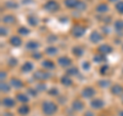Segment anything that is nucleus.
<instances>
[{
    "label": "nucleus",
    "instance_id": "nucleus-1",
    "mask_svg": "<svg viewBox=\"0 0 123 116\" xmlns=\"http://www.w3.org/2000/svg\"><path fill=\"white\" fill-rule=\"evenodd\" d=\"M41 109H42L43 114H45L46 116H51L57 111V106H56V104H55L53 102L46 101V102L42 103Z\"/></svg>",
    "mask_w": 123,
    "mask_h": 116
},
{
    "label": "nucleus",
    "instance_id": "nucleus-2",
    "mask_svg": "<svg viewBox=\"0 0 123 116\" xmlns=\"http://www.w3.org/2000/svg\"><path fill=\"white\" fill-rule=\"evenodd\" d=\"M43 8L48 13H56L60 10V3L56 0H48L43 5Z\"/></svg>",
    "mask_w": 123,
    "mask_h": 116
},
{
    "label": "nucleus",
    "instance_id": "nucleus-3",
    "mask_svg": "<svg viewBox=\"0 0 123 116\" xmlns=\"http://www.w3.org/2000/svg\"><path fill=\"white\" fill-rule=\"evenodd\" d=\"M86 32V28L84 26H81V25H76L72 28L71 30V34L72 36L74 38H80L82 37L84 34Z\"/></svg>",
    "mask_w": 123,
    "mask_h": 116
},
{
    "label": "nucleus",
    "instance_id": "nucleus-4",
    "mask_svg": "<svg viewBox=\"0 0 123 116\" xmlns=\"http://www.w3.org/2000/svg\"><path fill=\"white\" fill-rule=\"evenodd\" d=\"M33 77L35 79L39 80V81H45V80H48L49 78H50L51 75H50V73L46 72L44 70H38V71H36L35 73H34Z\"/></svg>",
    "mask_w": 123,
    "mask_h": 116
},
{
    "label": "nucleus",
    "instance_id": "nucleus-5",
    "mask_svg": "<svg viewBox=\"0 0 123 116\" xmlns=\"http://www.w3.org/2000/svg\"><path fill=\"white\" fill-rule=\"evenodd\" d=\"M72 63H73L72 60L70 59V58L66 57V56L60 57L59 59H57V64H59L61 67H63V68H70Z\"/></svg>",
    "mask_w": 123,
    "mask_h": 116
},
{
    "label": "nucleus",
    "instance_id": "nucleus-6",
    "mask_svg": "<svg viewBox=\"0 0 123 116\" xmlns=\"http://www.w3.org/2000/svg\"><path fill=\"white\" fill-rule=\"evenodd\" d=\"M81 95H82V97L84 99H91L92 97L95 95V90L91 86H86L82 90Z\"/></svg>",
    "mask_w": 123,
    "mask_h": 116
},
{
    "label": "nucleus",
    "instance_id": "nucleus-7",
    "mask_svg": "<svg viewBox=\"0 0 123 116\" xmlns=\"http://www.w3.org/2000/svg\"><path fill=\"white\" fill-rule=\"evenodd\" d=\"M102 40H103V35L99 32H98V31H93L89 35V41L93 44H97Z\"/></svg>",
    "mask_w": 123,
    "mask_h": 116
},
{
    "label": "nucleus",
    "instance_id": "nucleus-8",
    "mask_svg": "<svg viewBox=\"0 0 123 116\" xmlns=\"http://www.w3.org/2000/svg\"><path fill=\"white\" fill-rule=\"evenodd\" d=\"M98 51L99 53H102V55L106 56V55H109V53H111V52H113V47H112L111 45H109V44L104 43V44H102V45L98 46Z\"/></svg>",
    "mask_w": 123,
    "mask_h": 116
},
{
    "label": "nucleus",
    "instance_id": "nucleus-9",
    "mask_svg": "<svg viewBox=\"0 0 123 116\" xmlns=\"http://www.w3.org/2000/svg\"><path fill=\"white\" fill-rule=\"evenodd\" d=\"M109 9H110V7L106 2L98 3V4L97 5V7H95V11L98 13H106L109 11Z\"/></svg>",
    "mask_w": 123,
    "mask_h": 116
},
{
    "label": "nucleus",
    "instance_id": "nucleus-10",
    "mask_svg": "<svg viewBox=\"0 0 123 116\" xmlns=\"http://www.w3.org/2000/svg\"><path fill=\"white\" fill-rule=\"evenodd\" d=\"M40 44L38 43L37 41L35 40H30L27 42L26 44V49H28V51H31V52H37V49L39 48Z\"/></svg>",
    "mask_w": 123,
    "mask_h": 116
},
{
    "label": "nucleus",
    "instance_id": "nucleus-11",
    "mask_svg": "<svg viewBox=\"0 0 123 116\" xmlns=\"http://www.w3.org/2000/svg\"><path fill=\"white\" fill-rule=\"evenodd\" d=\"M8 41H9V44L12 45V46H14V47H18V46H20V45L22 44V42H23L22 38H21L20 36H18V35L11 36V37L9 38Z\"/></svg>",
    "mask_w": 123,
    "mask_h": 116
},
{
    "label": "nucleus",
    "instance_id": "nucleus-12",
    "mask_svg": "<svg viewBox=\"0 0 123 116\" xmlns=\"http://www.w3.org/2000/svg\"><path fill=\"white\" fill-rule=\"evenodd\" d=\"M90 105H91V107L93 108V109L98 110V109H102V108L104 107L105 103H104V101H103L102 99H93L91 101Z\"/></svg>",
    "mask_w": 123,
    "mask_h": 116
},
{
    "label": "nucleus",
    "instance_id": "nucleus-13",
    "mask_svg": "<svg viewBox=\"0 0 123 116\" xmlns=\"http://www.w3.org/2000/svg\"><path fill=\"white\" fill-rule=\"evenodd\" d=\"M111 94L114 96H121L123 94V86L120 84H114L111 87Z\"/></svg>",
    "mask_w": 123,
    "mask_h": 116
},
{
    "label": "nucleus",
    "instance_id": "nucleus-14",
    "mask_svg": "<svg viewBox=\"0 0 123 116\" xmlns=\"http://www.w3.org/2000/svg\"><path fill=\"white\" fill-rule=\"evenodd\" d=\"M2 22L4 23V25H13V24H15L17 20H15L14 15H12V14H6V15H4V17L2 18Z\"/></svg>",
    "mask_w": 123,
    "mask_h": 116
},
{
    "label": "nucleus",
    "instance_id": "nucleus-15",
    "mask_svg": "<svg viewBox=\"0 0 123 116\" xmlns=\"http://www.w3.org/2000/svg\"><path fill=\"white\" fill-rule=\"evenodd\" d=\"M33 67H34L33 63H31V62L27 61V62H25V63L22 65L21 71H22L23 73H29V72H31V71L33 70Z\"/></svg>",
    "mask_w": 123,
    "mask_h": 116
},
{
    "label": "nucleus",
    "instance_id": "nucleus-16",
    "mask_svg": "<svg viewBox=\"0 0 123 116\" xmlns=\"http://www.w3.org/2000/svg\"><path fill=\"white\" fill-rule=\"evenodd\" d=\"M10 85L14 87V88H22L24 86V83L20 78H17V77H12L10 79Z\"/></svg>",
    "mask_w": 123,
    "mask_h": 116
},
{
    "label": "nucleus",
    "instance_id": "nucleus-17",
    "mask_svg": "<svg viewBox=\"0 0 123 116\" xmlns=\"http://www.w3.org/2000/svg\"><path fill=\"white\" fill-rule=\"evenodd\" d=\"M72 108L75 111H81L84 108V103L81 100H75V101L72 103Z\"/></svg>",
    "mask_w": 123,
    "mask_h": 116
},
{
    "label": "nucleus",
    "instance_id": "nucleus-18",
    "mask_svg": "<svg viewBox=\"0 0 123 116\" xmlns=\"http://www.w3.org/2000/svg\"><path fill=\"white\" fill-rule=\"evenodd\" d=\"M80 0H64V4L67 8H76Z\"/></svg>",
    "mask_w": 123,
    "mask_h": 116
},
{
    "label": "nucleus",
    "instance_id": "nucleus-19",
    "mask_svg": "<svg viewBox=\"0 0 123 116\" xmlns=\"http://www.w3.org/2000/svg\"><path fill=\"white\" fill-rule=\"evenodd\" d=\"M42 67H43L45 70H52V69L55 68V64L53 63L51 60H44L42 62Z\"/></svg>",
    "mask_w": 123,
    "mask_h": 116
},
{
    "label": "nucleus",
    "instance_id": "nucleus-20",
    "mask_svg": "<svg viewBox=\"0 0 123 116\" xmlns=\"http://www.w3.org/2000/svg\"><path fill=\"white\" fill-rule=\"evenodd\" d=\"M2 105L5 108H12L15 105V102L11 98H3L2 99Z\"/></svg>",
    "mask_w": 123,
    "mask_h": 116
},
{
    "label": "nucleus",
    "instance_id": "nucleus-21",
    "mask_svg": "<svg viewBox=\"0 0 123 116\" xmlns=\"http://www.w3.org/2000/svg\"><path fill=\"white\" fill-rule=\"evenodd\" d=\"M27 23L31 26V27H36L38 24H39V20L34 17V15H28L27 17Z\"/></svg>",
    "mask_w": 123,
    "mask_h": 116
},
{
    "label": "nucleus",
    "instance_id": "nucleus-22",
    "mask_svg": "<svg viewBox=\"0 0 123 116\" xmlns=\"http://www.w3.org/2000/svg\"><path fill=\"white\" fill-rule=\"evenodd\" d=\"M61 83L63 84V85H65V86H70V85H72L73 81H72L71 77L69 75H64L61 78Z\"/></svg>",
    "mask_w": 123,
    "mask_h": 116
},
{
    "label": "nucleus",
    "instance_id": "nucleus-23",
    "mask_svg": "<svg viewBox=\"0 0 123 116\" xmlns=\"http://www.w3.org/2000/svg\"><path fill=\"white\" fill-rule=\"evenodd\" d=\"M4 6L8 9H15L18 7V3L17 1H14V0H8V1H6L4 3Z\"/></svg>",
    "mask_w": 123,
    "mask_h": 116
},
{
    "label": "nucleus",
    "instance_id": "nucleus-24",
    "mask_svg": "<svg viewBox=\"0 0 123 116\" xmlns=\"http://www.w3.org/2000/svg\"><path fill=\"white\" fill-rule=\"evenodd\" d=\"M72 53L74 55L76 58H80V57H82L83 56V53H84V51L80 47V46H74V47L72 48Z\"/></svg>",
    "mask_w": 123,
    "mask_h": 116
},
{
    "label": "nucleus",
    "instance_id": "nucleus-25",
    "mask_svg": "<svg viewBox=\"0 0 123 116\" xmlns=\"http://www.w3.org/2000/svg\"><path fill=\"white\" fill-rule=\"evenodd\" d=\"M15 99H17L18 101L22 102V103H28L30 101V98L28 96L25 95V94H21V92L17 94V96H15Z\"/></svg>",
    "mask_w": 123,
    "mask_h": 116
},
{
    "label": "nucleus",
    "instance_id": "nucleus-26",
    "mask_svg": "<svg viewBox=\"0 0 123 116\" xmlns=\"http://www.w3.org/2000/svg\"><path fill=\"white\" fill-rule=\"evenodd\" d=\"M57 52H59V51H57V48L55 46H48V47H46V49H45V53L50 57L55 56Z\"/></svg>",
    "mask_w": 123,
    "mask_h": 116
},
{
    "label": "nucleus",
    "instance_id": "nucleus-27",
    "mask_svg": "<svg viewBox=\"0 0 123 116\" xmlns=\"http://www.w3.org/2000/svg\"><path fill=\"white\" fill-rule=\"evenodd\" d=\"M79 74V70H78V68L77 67H70V68H68V70H67V75L69 76H77Z\"/></svg>",
    "mask_w": 123,
    "mask_h": 116
},
{
    "label": "nucleus",
    "instance_id": "nucleus-28",
    "mask_svg": "<svg viewBox=\"0 0 123 116\" xmlns=\"http://www.w3.org/2000/svg\"><path fill=\"white\" fill-rule=\"evenodd\" d=\"M104 61H106V57L102 55V53L98 52L93 56V62H95V63H103Z\"/></svg>",
    "mask_w": 123,
    "mask_h": 116
},
{
    "label": "nucleus",
    "instance_id": "nucleus-29",
    "mask_svg": "<svg viewBox=\"0 0 123 116\" xmlns=\"http://www.w3.org/2000/svg\"><path fill=\"white\" fill-rule=\"evenodd\" d=\"M114 27H115V29H116L117 32H121V31H123V20H117L116 22H115Z\"/></svg>",
    "mask_w": 123,
    "mask_h": 116
},
{
    "label": "nucleus",
    "instance_id": "nucleus-30",
    "mask_svg": "<svg viewBox=\"0 0 123 116\" xmlns=\"http://www.w3.org/2000/svg\"><path fill=\"white\" fill-rule=\"evenodd\" d=\"M18 113H20L21 115H27V114H28L29 112H30V108H29V106L24 105V106H22V107L18 108Z\"/></svg>",
    "mask_w": 123,
    "mask_h": 116
},
{
    "label": "nucleus",
    "instance_id": "nucleus-31",
    "mask_svg": "<svg viewBox=\"0 0 123 116\" xmlns=\"http://www.w3.org/2000/svg\"><path fill=\"white\" fill-rule=\"evenodd\" d=\"M10 83H6L4 81L1 82V85H0V88H1V91L2 92H8L10 90Z\"/></svg>",
    "mask_w": 123,
    "mask_h": 116
},
{
    "label": "nucleus",
    "instance_id": "nucleus-32",
    "mask_svg": "<svg viewBox=\"0 0 123 116\" xmlns=\"http://www.w3.org/2000/svg\"><path fill=\"white\" fill-rule=\"evenodd\" d=\"M18 33L20 34V35H23V36H26L28 35V34H30V30L27 28V27H20V28L18 29Z\"/></svg>",
    "mask_w": 123,
    "mask_h": 116
},
{
    "label": "nucleus",
    "instance_id": "nucleus-33",
    "mask_svg": "<svg viewBox=\"0 0 123 116\" xmlns=\"http://www.w3.org/2000/svg\"><path fill=\"white\" fill-rule=\"evenodd\" d=\"M115 8H116L117 13H120V14H123V1H118L116 3V5H115Z\"/></svg>",
    "mask_w": 123,
    "mask_h": 116
},
{
    "label": "nucleus",
    "instance_id": "nucleus-34",
    "mask_svg": "<svg viewBox=\"0 0 123 116\" xmlns=\"http://www.w3.org/2000/svg\"><path fill=\"white\" fill-rule=\"evenodd\" d=\"M86 7H87V4H86V3L84 2V1H81V0H80L79 3H78V5H77V7H76L75 9L82 11V10H85V9H86Z\"/></svg>",
    "mask_w": 123,
    "mask_h": 116
},
{
    "label": "nucleus",
    "instance_id": "nucleus-35",
    "mask_svg": "<svg viewBox=\"0 0 123 116\" xmlns=\"http://www.w3.org/2000/svg\"><path fill=\"white\" fill-rule=\"evenodd\" d=\"M110 70V67L108 65H103L101 69H99V73H101V75H107L108 72Z\"/></svg>",
    "mask_w": 123,
    "mask_h": 116
},
{
    "label": "nucleus",
    "instance_id": "nucleus-36",
    "mask_svg": "<svg viewBox=\"0 0 123 116\" xmlns=\"http://www.w3.org/2000/svg\"><path fill=\"white\" fill-rule=\"evenodd\" d=\"M98 85L102 86V87H108L111 85V81L110 80H99L98 81Z\"/></svg>",
    "mask_w": 123,
    "mask_h": 116
},
{
    "label": "nucleus",
    "instance_id": "nucleus-37",
    "mask_svg": "<svg viewBox=\"0 0 123 116\" xmlns=\"http://www.w3.org/2000/svg\"><path fill=\"white\" fill-rule=\"evenodd\" d=\"M47 94L49 95V96H51V97H56V96H59V90H57L56 87H52V88H50V90H48V92Z\"/></svg>",
    "mask_w": 123,
    "mask_h": 116
},
{
    "label": "nucleus",
    "instance_id": "nucleus-38",
    "mask_svg": "<svg viewBox=\"0 0 123 116\" xmlns=\"http://www.w3.org/2000/svg\"><path fill=\"white\" fill-rule=\"evenodd\" d=\"M18 64V62L15 58H10V59H8V66L9 67H15Z\"/></svg>",
    "mask_w": 123,
    "mask_h": 116
},
{
    "label": "nucleus",
    "instance_id": "nucleus-39",
    "mask_svg": "<svg viewBox=\"0 0 123 116\" xmlns=\"http://www.w3.org/2000/svg\"><path fill=\"white\" fill-rule=\"evenodd\" d=\"M36 90H37V91H44L46 90L45 83H38L36 85Z\"/></svg>",
    "mask_w": 123,
    "mask_h": 116
},
{
    "label": "nucleus",
    "instance_id": "nucleus-40",
    "mask_svg": "<svg viewBox=\"0 0 123 116\" xmlns=\"http://www.w3.org/2000/svg\"><path fill=\"white\" fill-rule=\"evenodd\" d=\"M82 67H83V70H85V71H88L90 69V63L89 62H83L82 63Z\"/></svg>",
    "mask_w": 123,
    "mask_h": 116
},
{
    "label": "nucleus",
    "instance_id": "nucleus-41",
    "mask_svg": "<svg viewBox=\"0 0 123 116\" xmlns=\"http://www.w3.org/2000/svg\"><path fill=\"white\" fill-rule=\"evenodd\" d=\"M32 58H34L35 60H39V59H41V58H42V53L37 51V52H35L32 55Z\"/></svg>",
    "mask_w": 123,
    "mask_h": 116
},
{
    "label": "nucleus",
    "instance_id": "nucleus-42",
    "mask_svg": "<svg viewBox=\"0 0 123 116\" xmlns=\"http://www.w3.org/2000/svg\"><path fill=\"white\" fill-rule=\"evenodd\" d=\"M37 90H36V88H29V90H28V94H30L31 96H32V97H36L37 96Z\"/></svg>",
    "mask_w": 123,
    "mask_h": 116
},
{
    "label": "nucleus",
    "instance_id": "nucleus-43",
    "mask_svg": "<svg viewBox=\"0 0 123 116\" xmlns=\"http://www.w3.org/2000/svg\"><path fill=\"white\" fill-rule=\"evenodd\" d=\"M57 39V37L56 36H55V35H50V36H48V38H47V41L49 42V43H52L53 41H55Z\"/></svg>",
    "mask_w": 123,
    "mask_h": 116
},
{
    "label": "nucleus",
    "instance_id": "nucleus-44",
    "mask_svg": "<svg viewBox=\"0 0 123 116\" xmlns=\"http://www.w3.org/2000/svg\"><path fill=\"white\" fill-rule=\"evenodd\" d=\"M0 31H1V35H2V36L7 35V29L5 28L4 26H2V27H1V29H0Z\"/></svg>",
    "mask_w": 123,
    "mask_h": 116
},
{
    "label": "nucleus",
    "instance_id": "nucleus-45",
    "mask_svg": "<svg viewBox=\"0 0 123 116\" xmlns=\"http://www.w3.org/2000/svg\"><path fill=\"white\" fill-rule=\"evenodd\" d=\"M33 0H22L23 4H28V3H32Z\"/></svg>",
    "mask_w": 123,
    "mask_h": 116
},
{
    "label": "nucleus",
    "instance_id": "nucleus-46",
    "mask_svg": "<svg viewBox=\"0 0 123 116\" xmlns=\"http://www.w3.org/2000/svg\"><path fill=\"white\" fill-rule=\"evenodd\" d=\"M6 77V73L5 72H1V80L3 81V78H5Z\"/></svg>",
    "mask_w": 123,
    "mask_h": 116
},
{
    "label": "nucleus",
    "instance_id": "nucleus-47",
    "mask_svg": "<svg viewBox=\"0 0 123 116\" xmlns=\"http://www.w3.org/2000/svg\"><path fill=\"white\" fill-rule=\"evenodd\" d=\"M85 116H93V114H92L90 111H88V112H86V113H85Z\"/></svg>",
    "mask_w": 123,
    "mask_h": 116
},
{
    "label": "nucleus",
    "instance_id": "nucleus-48",
    "mask_svg": "<svg viewBox=\"0 0 123 116\" xmlns=\"http://www.w3.org/2000/svg\"><path fill=\"white\" fill-rule=\"evenodd\" d=\"M108 1H110V2H118V0H108Z\"/></svg>",
    "mask_w": 123,
    "mask_h": 116
},
{
    "label": "nucleus",
    "instance_id": "nucleus-49",
    "mask_svg": "<svg viewBox=\"0 0 123 116\" xmlns=\"http://www.w3.org/2000/svg\"><path fill=\"white\" fill-rule=\"evenodd\" d=\"M122 49H123V46H122Z\"/></svg>",
    "mask_w": 123,
    "mask_h": 116
}]
</instances>
